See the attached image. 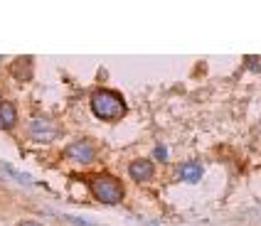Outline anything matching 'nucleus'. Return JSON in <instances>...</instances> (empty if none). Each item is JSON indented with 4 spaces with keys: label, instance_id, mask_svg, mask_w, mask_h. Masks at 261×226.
<instances>
[{
    "label": "nucleus",
    "instance_id": "nucleus-7",
    "mask_svg": "<svg viewBox=\"0 0 261 226\" xmlns=\"http://www.w3.org/2000/svg\"><path fill=\"white\" fill-rule=\"evenodd\" d=\"M15 118H17V113H15L13 103L10 101H0V126L3 128L15 126Z\"/></svg>",
    "mask_w": 261,
    "mask_h": 226
},
{
    "label": "nucleus",
    "instance_id": "nucleus-5",
    "mask_svg": "<svg viewBox=\"0 0 261 226\" xmlns=\"http://www.w3.org/2000/svg\"><path fill=\"white\" fill-rule=\"evenodd\" d=\"M128 172L136 182H145V180H150V175H153V165H150L148 160H136V162H130Z\"/></svg>",
    "mask_w": 261,
    "mask_h": 226
},
{
    "label": "nucleus",
    "instance_id": "nucleus-8",
    "mask_svg": "<svg viewBox=\"0 0 261 226\" xmlns=\"http://www.w3.org/2000/svg\"><path fill=\"white\" fill-rule=\"evenodd\" d=\"M20 226H40V224H35V221H22Z\"/></svg>",
    "mask_w": 261,
    "mask_h": 226
},
{
    "label": "nucleus",
    "instance_id": "nucleus-4",
    "mask_svg": "<svg viewBox=\"0 0 261 226\" xmlns=\"http://www.w3.org/2000/svg\"><path fill=\"white\" fill-rule=\"evenodd\" d=\"M67 155L74 157L76 162H91L94 160V150H91V145L87 140H79V143H72L69 148H67Z\"/></svg>",
    "mask_w": 261,
    "mask_h": 226
},
{
    "label": "nucleus",
    "instance_id": "nucleus-2",
    "mask_svg": "<svg viewBox=\"0 0 261 226\" xmlns=\"http://www.w3.org/2000/svg\"><path fill=\"white\" fill-rule=\"evenodd\" d=\"M91 192H94V197L103 202V204H118L121 199H123V187L118 182L116 177H111V175H99L94 182H91Z\"/></svg>",
    "mask_w": 261,
    "mask_h": 226
},
{
    "label": "nucleus",
    "instance_id": "nucleus-3",
    "mask_svg": "<svg viewBox=\"0 0 261 226\" xmlns=\"http://www.w3.org/2000/svg\"><path fill=\"white\" fill-rule=\"evenodd\" d=\"M30 133H32V138L35 140H40V143H49V140H55L59 135V128L52 123V121H47V118H32L30 121Z\"/></svg>",
    "mask_w": 261,
    "mask_h": 226
},
{
    "label": "nucleus",
    "instance_id": "nucleus-1",
    "mask_svg": "<svg viewBox=\"0 0 261 226\" xmlns=\"http://www.w3.org/2000/svg\"><path fill=\"white\" fill-rule=\"evenodd\" d=\"M91 111L96 113L99 118H103V121H118L126 113V103L114 91L99 89V91L91 94Z\"/></svg>",
    "mask_w": 261,
    "mask_h": 226
},
{
    "label": "nucleus",
    "instance_id": "nucleus-6",
    "mask_svg": "<svg viewBox=\"0 0 261 226\" xmlns=\"http://www.w3.org/2000/svg\"><path fill=\"white\" fill-rule=\"evenodd\" d=\"M202 177V167L197 165V162H185L182 167H180V180L182 182H197Z\"/></svg>",
    "mask_w": 261,
    "mask_h": 226
}]
</instances>
